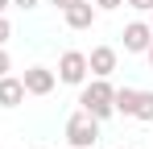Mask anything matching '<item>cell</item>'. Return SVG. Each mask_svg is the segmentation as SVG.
I'll list each match as a JSON object with an SVG mask.
<instances>
[{
    "mask_svg": "<svg viewBox=\"0 0 153 149\" xmlns=\"http://www.w3.org/2000/svg\"><path fill=\"white\" fill-rule=\"evenodd\" d=\"M120 149H128V145H120Z\"/></svg>",
    "mask_w": 153,
    "mask_h": 149,
    "instance_id": "obj_19",
    "label": "cell"
},
{
    "mask_svg": "<svg viewBox=\"0 0 153 149\" xmlns=\"http://www.w3.org/2000/svg\"><path fill=\"white\" fill-rule=\"evenodd\" d=\"M87 71H95V79H108V74L116 71V50L112 46H95L87 54Z\"/></svg>",
    "mask_w": 153,
    "mask_h": 149,
    "instance_id": "obj_6",
    "label": "cell"
},
{
    "mask_svg": "<svg viewBox=\"0 0 153 149\" xmlns=\"http://www.w3.org/2000/svg\"><path fill=\"white\" fill-rule=\"evenodd\" d=\"M25 99V83L13 74H0V108H17Z\"/></svg>",
    "mask_w": 153,
    "mask_h": 149,
    "instance_id": "obj_7",
    "label": "cell"
},
{
    "mask_svg": "<svg viewBox=\"0 0 153 149\" xmlns=\"http://www.w3.org/2000/svg\"><path fill=\"white\" fill-rule=\"evenodd\" d=\"M145 54H149V66H153V42H149V50H145Z\"/></svg>",
    "mask_w": 153,
    "mask_h": 149,
    "instance_id": "obj_17",
    "label": "cell"
},
{
    "mask_svg": "<svg viewBox=\"0 0 153 149\" xmlns=\"http://www.w3.org/2000/svg\"><path fill=\"white\" fill-rule=\"evenodd\" d=\"M58 79L62 83H83L87 79V54H79V50H66L62 58H58Z\"/></svg>",
    "mask_w": 153,
    "mask_h": 149,
    "instance_id": "obj_3",
    "label": "cell"
},
{
    "mask_svg": "<svg viewBox=\"0 0 153 149\" xmlns=\"http://www.w3.org/2000/svg\"><path fill=\"white\" fill-rule=\"evenodd\" d=\"M66 141L75 149H91L100 141V120H95L91 112H75V116L66 120Z\"/></svg>",
    "mask_w": 153,
    "mask_h": 149,
    "instance_id": "obj_2",
    "label": "cell"
},
{
    "mask_svg": "<svg viewBox=\"0 0 153 149\" xmlns=\"http://www.w3.org/2000/svg\"><path fill=\"white\" fill-rule=\"evenodd\" d=\"M137 87H120V91H112V108L116 112H124V116H132V108H137Z\"/></svg>",
    "mask_w": 153,
    "mask_h": 149,
    "instance_id": "obj_9",
    "label": "cell"
},
{
    "mask_svg": "<svg viewBox=\"0 0 153 149\" xmlns=\"http://www.w3.org/2000/svg\"><path fill=\"white\" fill-rule=\"evenodd\" d=\"M8 66H13V62H8V54H4V46H0V74H8Z\"/></svg>",
    "mask_w": 153,
    "mask_h": 149,
    "instance_id": "obj_14",
    "label": "cell"
},
{
    "mask_svg": "<svg viewBox=\"0 0 153 149\" xmlns=\"http://www.w3.org/2000/svg\"><path fill=\"white\" fill-rule=\"evenodd\" d=\"M13 4H17V8H33L37 0H13Z\"/></svg>",
    "mask_w": 153,
    "mask_h": 149,
    "instance_id": "obj_15",
    "label": "cell"
},
{
    "mask_svg": "<svg viewBox=\"0 0 153 149\" xmlns=\"http://www.w3.org/2000/svg\"><path fill=\"white\" fill-rule=\"evenodd\" d=\"M54 4H58V8H71V4H79V0H54Z\"/></svg>",
    "mask_w": 153,
    "mask_h": 149,
    "instance_id": "obj_16",
    "label": "cell"
},
{
    "mask_svg": "<svg viewBox=\"0 0 153 149\" xmlns=\"http://www.w3.org/2000/svg\"><path fill=\"white\" fill-rule=\"evenodd\" d=\"M124 4H132L137 13H153V0H124Z\"/></svg>",
    "mask_w": 153,
    "mask_h": 149,
    "instance_id": "obj_11",
    "label": "cell"
},
{
    "mask_svg": "<svg viewBox=\"0 0 153 149\" xmlns=\"http://www.w3.org/2000/svg\"><path fill=\"white\" fill-rule=\"evenodd\" d=\"M149 42H153V29H149L145 21L124 25V50H128V54H145V50H149Z\"/></svg>",
    "mask_w": 153,
    "mask_h": 149,
    "instance_id": "obj_5",
    "label": "cell"
},
{
    "mask_svg": "<svg viewBox=\"0 0 153 149\" xmlns=\"http://www.w3.org/2000/svg\"><path fill=\"white\" fill-rule=\"evenodd\" d=\"M112 91L116 87H108V79H95L91 87H83V95H79V104H83V112H91L95 120H108L116 108H112Z\"/></svg>",
    "mask_w": 153,
    "mask_h": 149,
    "instance_id": "obj_1",
    "label": "cell"
},
{
    "mask_svg": "<svg viewBox=\"0 0 153 149\" xmlns=\"http://www.w3.org/2000/svg\"><path fill=\"white\" fill-rule=\"evenodd\" d=\"M8 4H13V0H0V13H4V8H8Z\"/></svg>",
    "mask_w": 153,
    "mask_h": 149,
    "instance_id": "obj_18",
    "label": "cell"
},
{
    "mask_svg": "<svg viewBox=\"0 0 153 149\" xmlns=\"http://www.w3.org/2000/svg\"><path fill=\"white\" fill-rule=\"evenodd\" d=\"M132 116H137V120H153V91H141V95H137Z\"/></svg>",
    "mask_w": 153,
    "mask_h": 149,
    "instance_id": "obj_10",
    "label": "cell"
},
{
    "mask_svg": "<svg viewBox=\"0 0 153 149\" xmlns=\"http://www.w3.org/2000/svg\"><path fill=\"white\" fill-rule=\"evenodd\" d=\"M62 13H66V25H71V29H91V21H95V8H91L87 0H79V4L62 8Z\"/></svg>",
    "mask_w": 153,
    "mask_h": 149,
    "instance_id": "obj_8",
    "label": "cell"
},
{
    "mask_svg": "<svg viewBox=\"0 0 153 149\" xmlns=\"http://www.w3.org/2000/svg\"><path fill=\"white\" fill-rule=\"evenodd\" d=\"M95 4H100L103 13H112V8H120V4H124V0H95Z\"/></svg>",
    "mask_w": 153,
    "mask_h": 149,
    "instance_id": "obj_13",
    "label": "cell"
},
{
    "mask_svg": "<svg viewBox=\"0 0 153 149\" xmlns=\"http://www.w3.org/2000/svg\"><path fill=\"white\" fill-rule=\"evenodd\" d=\"M8 33H13V25L4 21V13H0V46H4V42H8Z\"/></svg>",
    "mask_w": 153,
    "mask_h": 149,
    "instance_id": "obj_12",
    "label": "cell"
},
{
    "mask_svg": "<svg viewBox=\"0 0 153 149\" xmlns=\"http://www.w3.org/2000/svg\"><path fill=\"white\" fill-rule=\"evenodd\" d=\"M21 83H25V95H50V91H54V71L29 66V71L21 74Z\"/></svg>",
    "mask_w": 153,
    "mask_h": 149,
    "instance_id": "obj_4",
    "label": "cell"
}]
</instances>
